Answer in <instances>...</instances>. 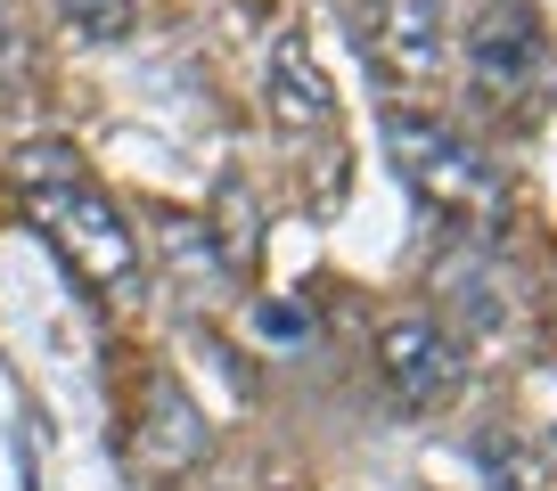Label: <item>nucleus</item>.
<instances>
[{
    "instance_id": "obj_1",
    "label": "nucleus",
    "mask_w": 557,
    "mask_h": 491,
    "mask_svg": "<svg viewBox=\"0 0 557 491\" xmlns=\"http://www.w3.org/2000/svg\"><path fill=\"white\" fill-rule=\"evenodd\" d=\"M9 173H17L25 213L50 229V246L66 254L74 279L99 287V295H132L139 287V238L115 213V197L83 173V156H74V148H17Z\"/></svg>"
},
{
    "instance_id": "obj_2",
    "label": "nucleus",
    "mask_w": 557,
    "mask_h": 491,
    "mask_svg": "<svg viewBox=\"0 0 557 491\" xmlns=\"http://www.w3.org/2000/svg\"><path fill=\"white\" fill-rule=\"evenodd\" d=\"M385 156H394L401 189H410L426 213H443V222H459V229L500 222V205H508L500 173H492L443 115H426V106H385Z\"/></svg>"
},
{
    "instance_id": "obj_5",
    "label": "nucleus",
    "mask_w": 557,
    "mask_h": 491,
    "mask_svg": "<svg viewBox=\"0 0 557 491\" xmlns=\"http://www.w3.org/2000/svg\"><path fill=\"white\" fill-rule=\"evenodd\" d=\"M139 435H132V467L148 475V483H181V475L206 458V410L189 402V393L173 386V377H148V393H139Z\"/></svg>"
},
{
    "instance_id": "obj_9",
    "label": "nucleus",
    "mask_w": 557,
    "mask_h": 491,
    "mask_svg": "<svg viewBox=\"0 0 557 491\" xmlns=\"http://www.w3.org/2000/svg\"><path fill=\"white\" fill-rule=\"evenodd\" d=\"M320 74L304 66V41H278V83H271V115L278 123H320Z\"/></svg>"
},
{
    "instance_id": "obj_8",
    "label": "nucleus",
    "mask_w": 557,
    "mask_h": 491,
    "mask_svg": "<svg viewBox=\"0 0 557 491\" xmlns=\"http://www.w3.org/2000/svg\"><path fill=\"white\" fill-rule=\"evenodd\" d=\"M468 458H475V475H484L492 491H549V458H541L533 435H517V426H475Z\"/></svg>"
},
{
    "instance_id": "obj_3",
    "label": "nucleus",
    "mask_w": 557,
    "mask_h": 491,
    "mask_svg": "<svg viewBox=\"0 0 557 491\" xmlns=\"http://www.w3.org/2000/svg\"><path fill=\"white\" fill-rule=\"evenodd\" d=\"M459 50H468L475 99L500 106V115H524V106H541L557 90V50H549V25H541L533 0H484L468 17V34H459Z\"/></svg>"
},
{
    "instance_id": "obj_7",
    "label": "nucleus",
    "mask_w": 557,
    "mask_h": 491,
    "mask_svg": "<svg viewBox=\"0 0 557 491\" xmlns=\"http://www.w3.org/2000/svg\"><path fill=\"white\" fill-rule=\"evenodd\" d=\"M443 0H377V50L401 83H426L443 66Z\"/></svg>"
},
{
    "instance_id": "obj_4",
    "label": "nucleus",
    "mask_w": 557,
    "mask_h": 491,
    "mask_svg": "<svg viewBox=\"0 0 557 491\" xmlns=\"http://www.w3.org/2000/svg\"><path fill=\"white\" fill-rule=\"evenodd\" d=\"M377 361H385V386L401 393V410H443L468 377V352L443 336V319H394L377 336Z\"/></svg>"
},
{
    "instance_id": "obj_11",
    "label": "nucleus",
    "mask_w": 557,
    "mask_h": 491,
    "mask_svg": "<svg viewBox=\"0 0 557 491\" xmlns=\"http://www.w3.org/2000/svg\"><path fill=\"white\" fill-rule=\"evenodd\" d=\"M58 17H66L83 41H123L132 17H139V0H58Z\"/></svg>"
},
{
    "instance_id": "obj_6",
    "label": "nucleus",
    "mask_w": 557,
    "mask_h": 491,
    "mask_svg": "<svg viewBox=\"0 0 557 491\" xmlns=\"http://www.w3.org/2000/svg\"><path fill=\"white\" fill-rule=\"evenodd\" d=\"M435 295H443V312H451V328H443V336H451L459 352L508 328V287H500V270H492L484 254H443Z\"/></svg>"
},
{
    "instance_id": "obj_10",
    "label": "nucleus",
    "mask_w": 557,
    "mask_h": 491,
    "mask_svg": "<svg viewBox=\"0 0 557 491\" xmlns=\"http://www.w3.org/2000/svg\"><path fill=\"white\" fill-rule=\"evenodd\" d=\"M157 246H164V263H173L189 287H222V263H213V238H206V222H189V213H164Z\"/></svg>"
},
{
    "instance_id": "obj_12",
    "label": "nucleus",
    "mask_w": 557,
    "mask_h": 491,
    "mask_svg": "<svg viewBox=\"0 0 557 491\" xmlns=\"http://www.w3.org/2000/svg\"><path fill=\"white\" fill-rule=\"evenodd\" d=\"M25 50V17H17V0H0V66H17Z\"/></svg>"
}]
</instances>
